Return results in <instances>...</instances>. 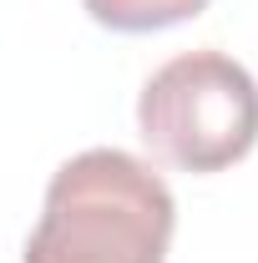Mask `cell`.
I'll return each instance as SVG.
<instances>
[{
  "label": "cell",
  "mask_w": 258,
  "mask_h": 263,
  "mask_svg": "<svg viewBox=\"0 0 258 263\" xmlns=\"http://www.w3.org/2000/svg\"><path fill=\"white\" fill-rule=\"evenodd\" d=\"M177 202L157 172L117 147H91L51 177L26 263H162Z\"/></svg>",
  "instance_id": "obj_1"
},
{
  "label": "cell",
  "mask_w": 258,
  "mask_h": 263,
  "mask_svg": "<svg viewBox=\"0 0 258 263\" xmlns=\"http://www.w3.org/2000/svg\"><path fill=\"white\" fill-rule=\"evenodd\" d=\"M137 127L182 172L233 167L258 142V81L223 51H188L142 86Z\"/></svg>",
  "instance_id": "obj_2"
},
{
  "label": "cell",
  "mask_w": 258,
  "mask_h": 263,
  "mask_svg": "<svg viewBox=\"0 0 258 263\" xmlns=\"http://www.w3.org/2000/svg\"><path fill=\"white\" fill-rule=\"evenodd\" d=\"M81 5L91 10V21L112 31H162L208 10V0H81Z\"/></svg>",
  "instance_id": "obj_3"
}]
</instances>
